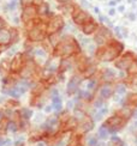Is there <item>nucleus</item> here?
<instances>
[{
    "mask_svg": "<svg viewBox=\"0 0 137 146\" xmlns=\"http://www.w3.org/2000/svg\"><path fill=\"white\" fill-rule=\"evenodd\" d=\"M21 3L23 6H29V5H33L35 3V0H21Z\"/></svg>",
    "mask_w": 137,
    "mask_h": 146,
    "instance_id": "obj_36",
    "label": "nucleus"
},
{
    "mask_svg": "<svg viewBox=\"0 0 137 146\" xmlns=\"http://www.w3.org/2000/svg\"><path fill=\"white\" fill-rule=\"evenodd\" d=\"M97 29H99V25H97V23L95 21H93L90 19L89 22H87L85 24H83L82 25V31L83 34L85 35H91V34H94L97 31Z\"/></svg>",
    "mask_w": 137,
    "mask_h": 146,
    "instance_id": "obj_13",
    "label": "nucleus"
},
{
    "mask_svg": "<svg viewBox=\"0 0 137 146\" xmlns=\"http://www.w3.org/2000/svg\"><path fill=\"white\" fill-rule=\"evenodd\" d=\"M134 62V55L131 53L125 54L124 56H122L120 59H118L116 61V67L119 70H128L129 66Z\"/></svg>",
    "mask_w": 137,
    "mask_h": 146,
    "instance_id": "obj_10",
    "label": "nucleus"
},
{
    "mask_svg": "<svg viewBox=\"0 0 137 146\" xmlns=\"http://www.w3.org/2000/svg\"><path fill=\"white\" fill-rule=\"evenodd\" d=\"M114 13H116V11H114V10H111V11H109V15H111V16H113Z\"/></svg>",
    "mask_w": 137,
    "mask_h": 146,
    "instance_id": "obj_43",
    "label": "nucleus"
},
{
    "mask_svg": "<svg viewBox=\"0 0 137 146\" xmlns=\"http://www.w3.org/2000/svg\"><path fill=\"white\" fill-rule=\"evenodd\" d=\"M76 107V101L75 100H70L67 102V109H71V108H75Z\"/></svg>",
    "mask_w": 137,
    "mask_h": 146,
    "instance_id": "obj_37",
    "label": "nucleus"
},
{
    "mask_svg": "<svg viewBox=\"0 0 137 146\" xmlns=\"http://www.w3.org/2000/svg\"><path fill=\"white\" fill-rule=\"evenodd\" d=\"M18 111H19V115H21L22 120L30 121V120H32V119L34 117V111H33V109H32V108L23 107V108H21Z\"/></svg>",
    "mask_w": 137,
    "mask_h": 146,
    "instance_id": "obj_18",
    "label": "nucleus"
},
{
    "mask_svg": "<svg viewBox=\"0 0 137 146\" xmlns=\"http://www.w3.org/2000/svg\"><path fill=\"white\" fill-rule=\"evenodd\" d=\"M43 111H45L46 114H51L52 111H54L53 106H52V104H46V106H43Z\"/></svg>",
    "mask_w": 137,
    "mask_h": 146,
    "instance_id": "obj_35",
    "label": "nucleus"
},
{
    "mask_svg": "<svg viewBox=\"0 0 137 146\" xmlns=\"http://www.w3.org/2000/svg\"><path fill=\"white\" fill-rule=\"evenodd\" d=\"M93 97H94V94L90 92L89 90H87V89L81 90V89H79V91H78V98H79L81 101L88 102V101L93 100Z\"/></svg>",
    "mask_w": 137,
    "mask_h": 146,
    "instance_id": "obj_20",
    "label": "nucleus"
},
{
    "mask_svg": "<svg viewBox=\"0 0 137 146\" xmlns=\"http://www.w3.org/2000/svg\"><path fill=\"white\" fill-rule=\"evenodd\" d=\"M12 42L11 31L7 29H0V44H9Z\"/></svg>",
    "mask_w": 137,
    "mask_h": 146,
    "instance_id": "obj_16",
    "label": "nucleus"
},
{
    "mask_svg": "<svg viewBox=\"0 0 137 146\" xmlns=\"http://www.w3.org/2000/svg\"><path fill=\"white\" fill-rule=\"evenodd\" d=\"M18 132H21V126H19V123L15 122V121H7V133L17 134Z\"/></svg>",
    "mask_w": 137,
    "mask_h": 146,
    "instance_id": "obj_21",
    "label": "nucleus"
},
{
    "mask_svg": "<svg viewBox=\"0 0 137 146\" xmlns=\"http://www.w3.org/2000/svg\"><path fill=\"white\" fill-rule=\"evenodd\" d=\"M7 119L0 121V137H3L5 133H7Z\"/></svg>",
    "mask_w": 137,
    "mask_h": 146,
    "instance_id": "obj_28",
    "label": "nucleus"
},
{
    "mask_svg": "<svg viewBox=\"0 0 137 146\" xmlns=\"http://www.w3.org/2000/svg\"><path fill=\"white\" fill-rule=\"evenodd\" d=\"M26 61L27 60L24 58V54H22V53L16 54L13 56V59L11 60V72L19 74V72L24 67V65H26Z\"/></svg>",
    "mask_w": 137,
    "mask_h": 146,
    "instance_id": "obj_7",
    "label": "nucleus"
},
{
    "mask_svg": "<svg viewBox=\"0 0 137 146\" xmlns=\"http://www.w3.org/2000/svg\"><path fill=\"white\" fill-rule=\"evenodd\" d=\"M10 31H11L12 42L18 41V36H19V34H18V30H17V29H15V28H12V29H10ZM12 42H11V43H12Z\"/></svg>",
    "mask_w": 137,
    "mask_h": 146,
    "instance_id": "obj_34",
    "label": "nucleus"
},
{
    "mask_svg": "<svg viewBox=\"0 0 137 146\" xmlns=\"http://www.w3.org/2000/svg\"><path fill=\"white\" fill-rule=\"evenodd\" d=\"M3 27H4V21L1 19V18H0V29H4Z\"/></svg>",
    "mask_w": 137,
    "mask_h": 146,
    "instance_id": "obj_41",
    "label": "nucleus"
},
{
    "mask_svg": "<svg viewBox=\"0 0 137 146\" xmlns=\"http://www.w3.org/2000/svg\"><path fill=\"white\" fill-rule=\"evenodd\" d=\"M119 11H120V12L124 11V6H120V7H119Z\"/></svg>",
    "mask_w": 137,
    "mask_h": 146,
    "instance_id": "obj_44",
    "label": "nucleus"
},
{
    "mask_svg": "<svg viewBox=\"0 0 137 146\" xmlns=\"http://www.w3.org/2000/svg\"><path fill=\"white\" fill-rule=\"evenodd\" d=\"M109 38H111V33H109V30L107 28L102 27V28L97 29V33L95 35V41L99 44H101V46L105 44Z\"/></svg>",
    "mask_w": 137,
    "mask_h": 146,
    "instance_id": "obj_11",
    "label": "nucleus"
},
{
    "mask_svg": "<svg viewBox=\"0 0 137 146\" xmlns=\"http://www.w3.org/2000/svg\"><path fill=\"white\" fill-rule=\"evenodd\" d=\"M64 28V19L61 16H53L47 23V33L54 34L59 33Z\"/></svg>",
    "mask_w": 137,
    "mask_h": 146,
    "instance_id": "obj_5",
    "label": "nucleus"
},
{
    "mask_svg": "<svg viewBox=\"0 0 137 146\" xmlns=\"http://www.w3.org/2000/svg\"><path fill=\"white\" fill-rule=\"evenodd\" d=\"M125 119H123L122 116H119L118 114L113 115V116H109L107 120L103 122V126L107 127L108 131L112 134H116L117 132H119L124 126H125Z\"/></svg>",
    "mask_w": 137,
    "mask_h": 146,
    "instance_id": "obj_3",
    "label": "nucleus"
},
{
    "mask_svg": "<svg viewBox=\"0 0 137 146\" xmlns=\"http://www.w3.org/2000/svg\"><path fill=\"white\" fill-rule=\"evenodd\" d=\"M82 77L78 76H72L70 78V80L67 82L66 85V95L67 96H75L76 94H78L79 91V85L82 83Z\"/></svg>",
    "mask_w": 137,
    "mask_h": 146,
    "instance_id": "obj_6",
    "label": "nucleus"
},
{
    "mask_svg": "<svg viewBox=\"0 0 137 146\" xmlns=\"http://www.w3.org/2000/svg\"><path fill=\"white\" fill-rule=\"evenodd\" d=\"M95 73H96V65L89 62V65L85 67V70L81 73V76H82L83 79H90L95 76Z\"/></svg>",
    "mask_w": 137,
    "mask_h": 146,
    "instance_id": "obj_15",
    "label": "nucleus"
},
{
    "mask_svg": "<svg viewBox=\"0 0 137 146\" xmlns=\"http://www.w3.org/2000/svg\"><path fill=\"white\" fill-rule=\"evenodd\" d=\"M36 15H37V6H34V5L24 6V9L22 11V21L27 24L36 19Z\"/></svg>",
    "mask_w": 137,
    "mask_h": 146,
    "instance_id": "obj_8",
    "label": "nucleus"
},
{
    "mask_svg": "<svg viewBox=\"0 0 137 146\" xmlns=\"http://www.w3.org/2000/svg\"><path fill=\"white\" fill-rule=\"evenodd\" d=\"M6 119V116H5V111L3 110V109H0V121H3V120H5Z\"/></svg>",
    "mask_w": 137,
    "mask_h": 146,
    "instance_id": "obj_39",
    "label": "nucleus"
},
{
    "mask_svg": "<svg viewBox=\"0 0 137 146\" xmlns=\"http://www.w3.org/2000/svg\"><path fill=\"white\" fill-rule=\"evenodd\" d=\"M58 3H60V4H67L68 1H70V0H57Z\"/></svg>",
    "mask_w": 137,
    "mask_h": 146,
    "instance_id": "obj_40",
    "label": "nucleus"
},
{
    "mask_svg": "<svg viewBox=\"0 0 137 146\" xmlns=\"http://www.w3.org/2000/svg\"><path fill=\"white\" fill-rule=\"evenodd\" d=\"M114 90H116V95H119L122 97L126 94V86L124 84H118L114 88Z\"/></svg>",
    "mask_w": 137,
    "mask_h": 146,
    "instance_id": "obj_27",
    "label": "nucleus"
},
{
    "mask_svg": "<svg viewBox=\"0 0 137 146\" xmlns=\"http://www.w3.org/2000/svg\"><path fill=\"white\" fill-rule=\"evenodd\" d=\"M6 101H7V98L5 97V95H4V94H3V95H0V104H4V106H5Z\"/></svg>",
    "mask_w": 137,
    "mask_h": 146,
    "instance_id": "obj_38",
    "label": "nucleus"
},
{
    "mask_svg": "<svg viewBox=\"0 0 137 146\" xmlns=\"http://www.w3.org/2000/svg\"><path fill=\"white\" fill-rule=\"evenodd\" d=\"M134 117H135V119H137V110L134 113Z\"/></svg>",
    "mask_w": 137,
    "mask_h": 146,
    "instance_id": "obj_45",
    "label": "nucleus"
},
{
    "mask_svg": "<svg viewBox=\"0 0 137 146\" xmlns=\"http://www.w3.org/2000/svg\"><path fill=\"white\" fill-rule=\"evenodd\" d=\"M123 44L117 41H111L108 46H102L96 50L95 55L101 61H112L114 60L123 50Z\"/></svg>",
    "mask_w": 137,
    "mask_h": 146,
    "instance_id": "obj_2",
    "label": "nucleus"
},
{
    "mask_svg": "<svg viewBox=\"0 0 137 146\" xmlns=\"http://www.w3.org/2000/svg\"><path fill=\"white\" fill-rule=\"evenodd\" d=\"M132 1H136V0H132Z\"/></svg>",
    "mask_w": 137,
    "mask_h": 146,
    "instance_id": "obj_47",
    "label": "nucleus"
},
{
    "mask_svg": "<svg viewBox=\"0 0 137 146\" xmlns=\"http://www.w3.org/2000/svg\"><path fill=\"white\" fill-rule=\"evenodd\" d=\"M91 19L90 16L85 11H83L81 7L76 6L72 10V21L77 24V25H83L87 22H89Z\"/></svg>",
    "mask_w": 137,
    "mask_h": 146,
    "instance_id": "obj_4",
    "label": "nucleus"
},
{
    "mask_svg": "<svg viewBox=\"0 0 137 146\" xmlns=\"http://www.w3.org/2000/svg\"><path fill=\"white\" fill-rule=\"evenodd\" d=\"M97 138L99 137L90 135L88 138V140H87V145H88V146H101L100 143H99V140H97Z\"/></svg>",
    "mask_w": 137,
    "mask_h": 146,
    "instance_id": "obj_29",
    "label": "nucleus"
},
{
    "mask_svg": "<svg viewBox=\"0 0 137 146\" xmlns=\"http://www.w3.org/2000/svg\"><path fill=\"white\" fill-rule=\"evenodd\" d=\"M134 127H135V128H136V129H137V121H136V123H135V125H134Z\"/></svg>",
    "mask_w": 137,
    "mask_h": 146,
    "instance_id": "obj_46",
    "label": "nucleus"
},
{
    "mask_svg": "<svg viewBox=\"0 0 137 146\" xmlns=\"http://www.w3.org/2000/svg\"><path fill=\"white\" fill-rule=\"evenodd\" d=\"M126 72L129 73L130 76H136L137 74V64L134 61L131 65L129 66V68L126 70Z\"/></svg>",
    "mask_w": 137,
    "mask_h": 146,
    "instance_id": "obj_31",
    "label": "nucleus"
},
{
    "mask_svg": "<svg viewBox=\"0 0 137 146\" xmlns=\"http://www.w3.org/2000/svg\"><path fill=\"white\" fill-rule=\"evenodd\" d=\"M11 72V61L7 59H4L0 61V73L3 77H7Z\"/></svg>",
    "mask_w": 137,
    "mask_h": 146,
    "instance_id": "obj_17",
    "label": "nucleus"
},
{
    "mask_svg": "<svg viewBox=\"0 0 137 146\" xmlns=\"http://www.w3.org/2000/svg\"><path fill=\"white\" fill-rule=\"evenodd\" d=\"M81 53V48L78 46V43L76 42V40L67 36L66 38L61 40L60 43L54 48V56H58L60 59H67L70 56L77 55Z\"/></svg>",
    "mask_w": 137,
    "mask_h": 146,
    "instance_id": "obj_1",
    "label": "nucleus"
},
{
    "mask_svg": "<svg viewBox=\"0 0 137 146\" xmlns=\"http://www.w3.org/2000/svg\"><path fill=\"white\" fill-rule=\"evenodd\" d=\"M43 3V0H35V4L36 5H40V4H42Z\"/></svg>",
    "mask_w": 137,
    "mask_h": 146,
    "instance_id": "obj_42",
    "label": "nucleus"
},
{
    "mask_svg": "<svg viewBox=\"0 0 137 146\" xmlns=\"http://www.w3.org/2000/svg\"><path fill=\"white\" fill-rule=\"evenodd\" d=\"M75 65H76V68L78 70L79 73H82L85 67L89 65V60L87 59L85 55H82V54H77V55H75Z\"/></svg>",
    "mask_w": 137,
    "mask_h": 146,
    "instance_id": "obj_12",
    "label": "nucleus"
},
{
    "mask_svg": "<svg viewBox=\"0 0 137 146\" xmlns=\"http://www.w3.org/2000/svg\"><path fill=\"white\" fill-rule=\"evenodd\" d=\"M117 73L112 68H105L101 72V83H112L116 79Z\"/></svg>",
    "mask_w": 137,
    "mask_h": 146,
    "instance_id": "obj_14",
    "label": "nucleus"
},
{
    "mask_svg": "<svg viewBox=\"0 0 137 146\" xmlns=\"http://www.w3.org/2000/svg\"><path fill=\"white\" fill-rule=\"evenodd\" d=\"M109 131H108V128L107 127H105L103 125L99 128V131H97V137L100 138V139H102V140H106V139L108 138V135H109Z\"/></svg>",
    "mask_w": 137,
    "mask_h": 146,
    "instance_id": "obj_23",
    "label": "nucleus"
},
{
    "mask_svg": "<svg viewBox=\"0 0 137 146\" xmlns=\"http://www.w3.org/2000/svg\"><path fill=\"white\" fill-rule=\"evenodd\" d=\"M48 12H49V9H48V5L46 3H42L40 5H37V15L46 16Z\"/></svg>",
    "mask_w": 137,
    "mask_h": 146,
    "instance_id": "obj_25",
    "label": "nucleus"
},
{
    "mask_svg": "<svg viewBox=\"0 0 137 146\" xmlns=\"http://www.w3.org/2000/svg\"><path fill=\"white\" fill-rule=\"evenodd\" d=\"M126 102L128 104L131 106H137V94H131L126 97Z\"/></svg>",
    "mask_w": 137,
    "mask_h": 146,
    "instance_id": "obj_30",
    "label": "nucleus"
},
{
    "mask_svg": "<svg viewBox=\"0 0 137 146\" xmlns=\"http://www.w3.org/2000/svg\"><path fill=\"white\" fill-rule=\"evenodd\" d=\"M48 41H49V43H51L54 48L57 47L59 43H60V38H59V36H58V33H54V34H49V36H48V38H47Z\"/></svg>",
    "mask_w": 137,
    "mask_h": 146,
    "instance_id": "obj_24",
    "label": "nucleus"
},
{
    "mask_svg": "<svg viewBox=\"0 0 137 146\" xmlns=\"http://www.w3.org/2000/svg\"><path fill=\"white\" fill-rule=\"evenodd\" d=\"M109 146H124V144L118 137H112L109 141Z\"/></svg>",
    "mask_w": 137,
    "mask_h": 146,
    "instance_id": "obj_32",
    "label": "nucleus"
},
{
    "mask_svg": "<svg viewBox=\"0 0 137 146\" xmlns=\"http://www.w3.org/2000/svg\"><path fill=\"white\" fill-rule=\"evenodd\" d=\"M114 92H116V90L111 85V83H103V84H101V86L99 88V97L105 101L111 98V97L114 95Z\"/></svg>",
    "mask_w": 137,
    "mask_h": 146,
    "instance_id": "obj_9",
    "label": "nucleus"
},
{
    "mask_svg": "<svg viewBox=\"0 0 137 146\" xmlns=\"http://www.w3.org/2000/svg\"><path fill=\"white\" fill-rule=\"evenodd\" d=\"M117 114L119 115V116H122L123 119H125V120H128L130 116H132V111H131V109L128 108V107H123L119 111H117Z\"/></svg>",
    "mask_w": 137,
    "mask_h": 146,
    "instance_id": "obj_22",
    "label": "nucleus"
},
{
    "mask_svg": "<svg viewBox=\"0 0 137 146\" xmlns=\"http://www.w3.org/2000/svg\"><path fill=\"white\" fill-rule=\"evenodd\" d=\"M52 100V106H53V109L55 113H60L63 111V100H61L60 96H57V97H53Z\"/></svg>",
    "mask_w": 137,
    "mask_h": 146,
    "instance_id": "obj_19",
    "label": "nucleus"
},
{
    "mask_svg": "<svg viewBox=\"0 0 137 146\" xmlns=\"http://www.w3.org/2000/svg\"><path fill=\"white\" fill-rule=\"evenodd\" d=\"M5 107L9 108V109H13V110H16V109L19 107V102L17 101V98H11V100H7L5 103Z\"/></svg>",
    "mask_w": 137,
    "mask_h": 146,
    "instance_id": "obj_26",
    "label": "nucleus"
},
{
    "mask_svg": "<svg viewBox=\"0 0 137 146\" xmlns=\"http://www.w3.org/2000/svg\"><path fill=\"white\" fill-rule=\"evenodd\" d=\"M45 120H46V117H45V115H43V113H37L36 115L34 114V121L36 123H42Z\"/></svg>",
    "mask_w": 137,
    "mask_h": 146,
    "instance_id": "obj_33",
    "label": "nucleus"
}]
</instances>
